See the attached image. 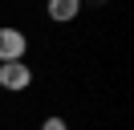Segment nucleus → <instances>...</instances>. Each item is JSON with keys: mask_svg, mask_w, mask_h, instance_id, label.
<instances>
[{"mask_svg": "<svg viewBox=\"0 0 134 130\" xmlns=\"http://www.w3.org/2000/svg\"><path fill=\"white\" fill-rule=\"evenodd\" d=\"M41 130H69V126H65V118H45Z\"/></svg>", "mask_w": 134, "mask_h": 130, "instance_id": "obj_4", "label": "nucleus"}, {"mask_svg": "<svg viewBox=\"0 0 134 130\" xmlns=\"http://www.w3.org/2000/svg\"><path fill=\"white\" fill-rule=\"evenodd\" d=\"M25 49H29V41H25L20 29H0V65L4 61H25Z\"/></svg>", "mask_w": 134, "mask_h": 130, "instance_id": "obj_1", "label": "nucleus"}, {"mask_svg": "<svg viewBox=\"0 0 134 130\" xmlns=\"http://www.w3.org/2000/svg\"><path fill=\"white\" fill-rule=\"evenodd\" d=\"M77 12H81V0H49V16H53V20H61V24L73 20Z\"/></svg>", "mask_w": 134, "mask_h": 130, "instance_id": "obj_3", "label": "nucleus"}, {"mask_svg": "<svg viewBox=\"0 0 134 130\" xmlns=\"http://www.w3.org/2000/svg\"><path fill=\"white\" fill-rule=\"evenodd\" d=\"M29 81H33V69L25 61H4L0 65V85L4 89H25Z\"/></svg>", "mask_w": 134, "mask_h": 130, "instance_id": "obj_2", "label": "nucleus"}]
</instances>
